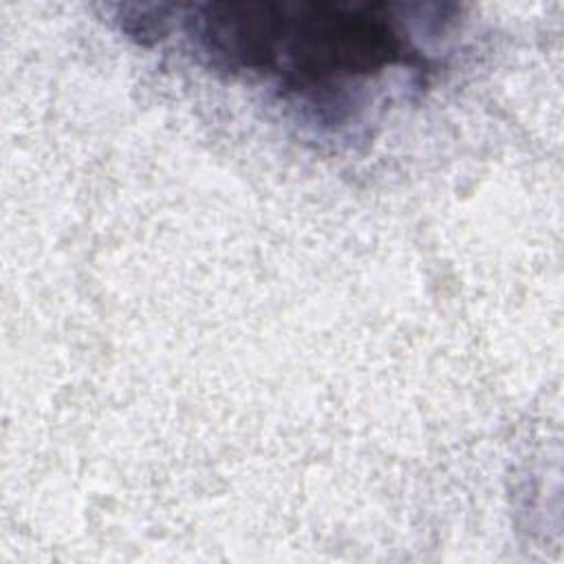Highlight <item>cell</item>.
Here are the masks:
<instances>
[{
    "label": "cell",
    "mask_w": 564,
    "mask_h": 564,
    "mask_svg": "<svg viewBox=\"0 0 564 564\" xmlns=\"http://www.w3.org/2000/svg\"><path fill=\"white\" fill-rule=\"evenodd\" d=\"M194 29L214 62L297 88L379 73L403 57L392 20L370 7L212 4Z\"/></svg>",
    "instance_id": "cell-1"
}]
</instances>
